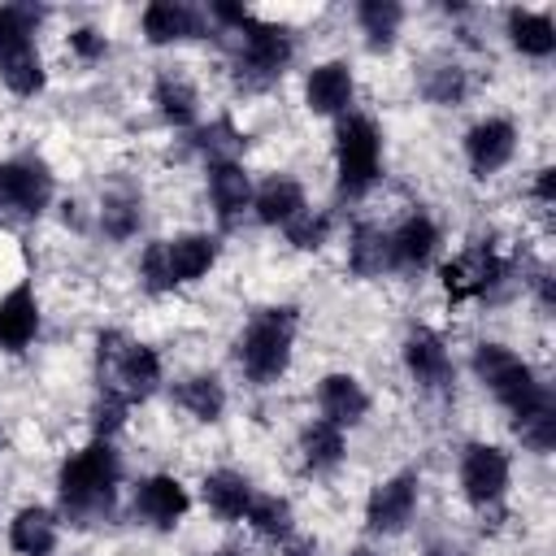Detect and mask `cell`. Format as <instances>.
I'll use <instances>...</instances> for the list:
<instances>
[{
    "instance_id": "obj_29",
    "label": "cell",
    "mask_w": 556,
    "mask_h": 556,
    "mask_svg": "<svg viewBox=\"0 0 556 556\" xmlns=\"http://www.w3.org/2000/svg\"><path fill=\"white\" fill-rule=\"evenodd\" d=\"M43 22V9L35 4H0V65L35 52V26Z\"/></svg>"
},
{
    "instance_id": "obj_4",
    "label": "cell",
    "mask_w": 556,
    "mask_h": 556,
    "mask_svg": "<svg viewBox=\"0 0 556 556\" xmlns=\"http://www.w3.org/2000/svg\"><path fill=\"white\" fill-rule=\"evenodd\" d=\"M96 356H100V374H104L100 387L122 391L130 404L148 400L161 387V356H156V348L135 343L122 330H100L96 334Z\"/></svg>"
},
{
    "instance_id": "obj_40",
    "label": "cell",
    "mask_w": 556,
    "mask_h": 556,
    "mask_svg": "<svg viewBox=\"0 0 556 556\" xmlns=\"http://www.w3.org/2000/svg\"><path fill=\"white\" fill-rule=\"evenodd\" d=\"M70 52H74L78 61H100V56L109 52V39H104L96 26H78V30H70Z\"/></svg>"
},
{
    "instance_id": "obj_14",
    "label": "cell",
    "mask_w": 556,
    "mask_h": 556,
    "mask_svg": "<svg viewBox=\"0 0 556 556\" xmlns=\"http://www.w3.org/2000/svg\"><path fill=\"white\" fill-rule=\"evenodd\" d=\"M352 96H356V78H352V65L348 61H321L304 78V104L317 117H343V113H352Z\"/></svg>"
},
{
    "instance_id": "obj_38",
    "label": "cell",
    "mask_w": 556,
    "mask_h": 556,
    "mask_svg": "<svg viewBox=\"0 0 556 556\" xmlns=\"http://www.w3.org/2000/svg\"><path fill=\"white\" fill-rule=\"evenodd\" d=\"M282 230H287V239H291L300 252H317V248L330 239V213H321V208H304V213H295Z\"/></svg>"
},
{
    "instance_id": "obj_17",
    "label": "cell",
    "mask_w": 556,
    "mask_h": 556,
    "mask_svg": "<svg viewBox=\"0 0 556 556\" xmlns=\"http://www.w3.org/2000/svg\"><path fill=\"white\" fill-rule=\"evenodd\" d=\"M39 334V300L30 282H17L0 295V348L4 352H26Z\"/></svg>"
},
{
    "instance_id": "obj_39",
    "label": "cell",
    "mask_w": 556,
    "mask_h": 556,
    "mask_svg": "<svg viewBox=\"0 0 556 556\" xmlns=\"http://www.w3.org/2000/svg\"><path fill=\"white\" fill-rule=\"evenodd\" d=\"M139 282L148 295H165L174 291V278H169V261H165V239H152L139 256Z\"/></svg>"
},
{
    "instance_id": "obj_18",
    "label": "cell",
    "mask_w": 556,
    "mask_h": 556,
    "mask_svg": "<svg viewBox=\"0 0 556 556\" xmlns=\"http://www.w3.org/2000/svg\"><path fill=\"white\" fill-rule=\"evenodd\" d=\"M139 26H143V39L152 48H165V43H182V39H200L204 35L200 13L187 9V4H178V0H152V4H143Z\"/></svg>"
},
{
    "instance_id": "obj_27",
    "label": "cell",
    "mask_w": 556,
    "mask_h": 556,
    "mask_svg": "<svg viewBox=\"0 0 556 556\" xmlns=\"http://www.w3.org/2000/svg\"><path fill=\"white\" fill-rule=\"evenodd\" d=\"M174 404L182 413H191L195 421H217L226 413V387L217 374H191V378L174 382Z\"/></svg>"
},
{
    "instance_id": "obj_6",
    "label": "cell",
    "mask_w": 556,
    "mask_h": 556,
    "mask_svg": "<svg viewBox=\"0 0 556 556\" xmlns=\"http://www.w3.org/2000/svg\"><path fill=\"white\" fill-rule=\"evenodd\" d=\"M473 378L508 408V413H517L526 400H534L539 395V378H534V369H530V361H521L513 348H504V343H478L473 348Z\"/></svg>"
},
{
    "instance_id": "obj_25",
    "label": "cell",
    "mask_w": 556,
    "mask_h": 556,
    "mask_svg": "<svg viewBox=\"0 0 556 556\" xmlns=\"http://www.w3.org/2000/svg\"><path fill=\"white\" fill-rule=\"evenodd\" d=\"M508 43H513L521 56L547 61V56L556 52V26H552V13L513 9V13H508Z\"/></svg>"
},
{
    "instance_id": "obj_8",
    "label": "cell",
    "mask_w": 556,
    "mask_h": 556,
    "mask_svg": "<svg viewBox=\"0 0 556 556\" xmlns=\"http://www.w3.org/2000/svg\"><path fill=\"white\" fill-rule=\"evenodd\" d=\"M508 478H513V460L504 447L495 443H469L460 452V495L473 504V508H500L504 491H508Z\"/></svg>"
},
{
    "instance_id": "obj_45",
    "label": "cell",
    "mask_w": 556,
    "mask_h": 556,
    "mask_svg": "<svg viewBox=\"0 0 556 556\" xmlns=\"http://www.w3.org/2000/svg\"><path fill=\"white\" fill-rule=\"evenodd\" d=\"M348 556H374V552H369V547H352Z\"/></svg>"
},
{
    "instance_id": "obj_2",
    "label": "cell",
    "mask_w": 556,
    "mask_h": 556,
    "mask_svg": "<svg viewBox=\"0 0 556 556\" xmlns=\"http://www.w3.org/2000/svg\"><path fill=\"white\" fill-rule=\"evenodd\" d=\"M295 308L278 304V308H261L243 334L235 339V361L248 374V382L269 387L291 369V348H295Z\"/></svg>"
},
{
    "instance_id": "obj_41",
    "label": "cell",
    "mask_w": 556,
    "mask_h": 556,
    "mask_svg": "<svg viewBox=\"0 0 556 556\" xmlns=\"http://www.w3.org/2000/svg\"><path fill=\"white\" fill-rule=\"evenodd\" d=\"M208 17L222 22V26H230V30H243L252 22V13L243 4H226V0H208Z\"/></svg>"
},
{
    "instance_id": "obj_42",
    "label": "cell",
    "mask_w": 556,
    "mask_h": 556,
    "mask_svg": "<svg viewBox=\"0 0 556 556\" xmlns=\"http://www.w3.org/2000/svg\"><path fill=\"white\" fill-rule=\"evenodd\" d=\"M534 200H539V204H556V169H552V165H543V169L534 174Z\"/></svg>"
},
{
    "instance_id": "obj_33",
    "label": "cell",
    "mask_w": 556,
    "mask_h": 556,
    "mask_svg": "<svg viewBox=\"0 0 556 556\" xmlns=\"http://www.w3.org/2000/svg\"><path fill=\"white\" fill-rule=\"evenodd\" d=\"M100 230L109 235V239H117V243H126V239H135L139 235V222H143V204H139V195H130V191H104L100 195Z\"/></svg>"
},
{
    "instance_id": "obj_36",
    "label": "cell",
    "mask_w": 556,
    "mask_h": 556,
    "mask_svg": "<svg viewBox=\"0 0 556 556\" xmlns=\"http://www.w3.org/2000/svg\"><path fill=\"white\" fill-rule=\"evenodd\" d=\"M0 78H4V87L13 91V96H39L43 91V83H48V70H43V61H39V52H26V56H17V61H9V65H0Z\"/></svg>"
},
{
    "instance_id": "obj_31",
    "label": "cell",
    "mask_w": 556,
    "mask_h": 556,
    "mask_svg": "<svg viewBox=\"0 0 556 556\" xmlns=\"http://www.w3.org/2000/svg\"><path fill=\"white\" fill-rule=\"evenodd\" d=\"M356 22L365 30V43L369 52H387L400 35V22H404V4L395 0H361L356 4Z\"/></svg>"
},
{
    "instance_id": "obj_28",
    "label": "cell",
    "mask_w": 556,
    "mask_h": 556,
    "mask_svg": "<svg viewBox=\"0 0 556 556\" xmlns=\"http://www.w3.org/2000/svg\"><path fill=\"white\" fill-rule=\"evenodd\" d=\"M300 456H304V469H313V473H330L343 456H348V439H343V430L339 426H330V421H308L304 430H300Z\"/></svg>"
},
{
    "instance_id": "obj_19",
    "label": "cell",
    "mask_w": 556,
    "mask_h": 556,
    "mask_svg": "<svg viewBox=\"0 0 556 556\" xmlns=\"http://www.w3.org/2000/svg\"><path fill=\"white\" fill-rule=\"evenodd\" d=\"M222 256V243L217 235H204V230H187V235H174L165 239V261H169V278L174 287L182 282H200Z\"/></svg>"
},
{
    "instance_id": "obj_26",
    "label": "cell",
    "mask_w": 556,
    "mask_h": 556,
    "mask_svg": "<svg viewBox=\"0 0 556 556\" xmlns=\"http://www.w3.org/2000/svg\"><path fill=\"white\" fill-rule=\"evenodd\" d=\"M152 104H156V113H161L169 126H191V122L200 117V96H195V87H191L182 74H174V70H161V74H156V83H152Z\"/></svg>"
},
{
    "instance_id": "obj_11",
    "label": "cell",
    "mask_w": 556,
    "mask_h": 556,
    "mask_svg": "<svg viewBox=\"0 0 556 556\" xmlns=\"http://www.w3.org/2000/svg\"><path fill=\"white\" fill-rule=\"evenodd\" d=\"M400 356H404L408 378H413L421 391H447V387H452V378H456L452 352H447V343H443L430 326H413V330L404 334Z\"/></svg>"
},
{
    "instance_id": "obj_30",
    "label": "cell",
    "mask_w": 556,
    "mask_h": 556,
    "mask_svg": "<svg viewBox=\"0 0 556 556\" xmlns=\"http://www.w3.org/2000/svg\"><path fill=\"white\" fill-rule=\"evenodd\" d=\"M348 269L356 278H378V274H391V252H387V230L382 226H369L361 222L348 239Z\"/></svg>"
},
{
    "instance_id": "obj_22",
    "label": "cell",
    "mask_w": 556,
    "mask_h": 556,
    "mask_svg": "<svg viewBox=\"0 0 556 556\" xmlns=\"http://www.w3.org/2000/svg\"><path fill=\"white\" fill-rule=\"evenodd\" d=\"M513 434H517L530 452H539V456H547V452L556 447V400H552L547 387H539V395L526 400V404L513 413Z\"/></svg>"
},
{
    "instance_id": "obj_23",
    "label": "cell",
    "mask_w": 556,
    "mask_h": 556,
    "mask_svg": "<svg viewBox=\"0 0 556 556\" xmlns=\"http://www.w3.org/2000/svg\"><path fill=\"white\" fill-rule=\"evenodd\" d=\"M200 495H204V504H208L213 517H222V521H243V513H248V504H252L256 491H252V482H248L239 469H213V473H204Z\"/></svg>"
},
{
    "instance_id": "obj_21",
    "label": "cell",
    "mask_w": 556,
    "mask_h": 556,
    "mask_svg": "<svg viewBox=\"0 0 556 556\" xmlns=\"http://www.w3.org/2000/svg\"><path fill=\"white\" fill-rule=\"evenodd\" d=\"M308 208V200H304V187L295 182V178H287V174H274V178H265L256 191H252V213H256V222L261 226H287L295 213H304Z\"/></svg>"
},
{
    "instance_id": "obj_5",
    "label": "cell",
    "mask_w": 556,
    "mask_h": 556,
    "mask_svg": "<svg viewBox=\"0 0 556 556\" xmlns=\"http://www.w3.org/2000/svg\"><path fill=\"white\" fill-rule=\"evenodd\" d=\"M295 56V39L287 26H274V22H261L252 17L243 30H239V52H235V70L248 87H269L287 74Z\"/></svg>"
},
{
    "instance_id": "obj_43",
    "label": "cell",
    "mask_w": 556,
    "mask_h": 556,
    "mask_svg": "<svg viewBox=\"0 0 556 556\" xmlns=\"http://www.w3.org/2000/svg\"><path fill=\"white\" fill-rule=\"evenodd\" d=\"M282 547H287V556H317V547H313V543H304V539H295V534H291Z\"/></svg>"
},
{
    "instance_id": "obj_46",
    "label": "cell",
    "mask_w": 556,
    "mask_h": 556,
    "mask_svg": "<svg viewBox=\"0 0 556 556\" xmlns=\"http://www.w3.org/2000/svg\"><path fill=\"white\" fill-rule=\"evenodd\" d=\"M222 556H235V552H222Z\"/></svg>"
},
{
    "instance_id": "obj_10",
    "label": "cell",
    "mask_w": 556,
    "mask_h": 556,
    "mask_svg": "<svg viewBox=\"0 0 556 556\" xmlns=\"http://www.w3.org/2000/svg\"><path fill=\"white\" fill-rule=\"evenodd\" d=\"M417 495H421V482H417L413 469L382 478L369 491V500H365V526H369V534H400V530H408V521L417 513Z\"/></svg>"
},
{
    "instance_id": "obj_7",
    "label": "cell",
    "mask_w": 556,
    "mask_h": 556,
    "mask_svg": "<svg viewBox=\"0 0 556 556\" xmlns=\"http://www.w3.org/2000/svg\"><path fill=\"white\" fill-rule=\"evenodd\" d=\"M439 274H443L447 300L460 304V300H482V295H491V291L508 278V265H504V256H500L491 243H473V248L456 252L452 261H443Z\"/></svg>"
},
{
    "instance_id": "obj_37",
    "label": "cell",
    "mask_w": 556,
    "mask_h": 556,
    "mask_svg": "<svg viewBox=\"0 0 556 556\" xmlns=\"http://www.w3.org/2000/svg\"><path fill=\"white\" fill-rule=\"evenodd\" d=\"M126 413H130V400L122 391H113V387H100V395L91 404V430H96V439H113L126 426Z\"/></svg>"
},
{
    "instance_id": "obj_32",
    "label": "cell",
    "mask_w": 556,
    "mask_h": 556,
    "mask_svg": "<svg viewBox=\"0 0 556 556\" xmlns=\"http://www.w3.org/2000/svg\"><path fill=\"white\" fill-rule=\"evenodd\" d=\"M243 521L261 534V539H274V543H287L291 534H295V513H291V500H282V495H252V504H248V513H243Z\"/></svg>"
},
{
    "instance_id": "obj_20",
    "label": "cell",
    "mask_w": 556,
    "mask_h": 556,
    "mask_svg": "<svg viewBox=\"0 0 556 556\" xmlns=\"http://www.w3.org/2000/svg\"><path fill=\"white\" fill-rule=\"evenodd\" d=\"M252 191L256 187L239 161H213L208 165V200H213L222 226H235L252 208Z\"/></svg>"
},
{
    "instance_id": "obj_1",
    "label": "cell",
    "mask_w": 556,
    "mask_h": 556,
    "mask_svg": "<svg viewBox=\"0 0 556 556\" xmlns=\"http://www.w3.org/2000/svg\"><path fill=\"white\" fill-rule=\"evenodd\" d=\"M117 486H122V460L113 439H91L87 447L70 452L56 469V504L61 517L70 521H96L109 517L117 504Z\"/></svg>"
},
{
    "instance_id": "obj_12",
    "label": "cell",
    "mask_w": 556,
    "mask_h": 556,
    "mask_svg": "<svg viewBox=\"0 0 556 556\" xmlns=\"http://www.w3.org/2000/svg\"><path fill=\"white\" fill-rule=\"evenodd\" d=\"M517 152V126L508 117H482L465 130V161L478 178L500 174Z\"/></svg>"
},
{
    "instance_id": "obj_13",
    "label": "cell",
    "mask_w": 556,
    "mask_h": 556,
    "mask_svg": "<svg viewBox=\"0 0 556 556\" xmlns=\"http://www.w3.org/2000/svg\"><path fill=\"white\" fill-rule=\"evenodd\" d=\"M191 508V491L174 473H148L135 486V517H143L152 530H174Z\"/></svg>"
},
{
    "instance_id": "obj_44",
    "label": "cell",
    "mask_w": 556,
    "mask_h": 556,
    "mask_svg": "<svg viewBox=\"0 0 556 556\" xmlns=\"http://www.w3.org/2000/svg\"><path fill=\"white\" fill-rule=\"evenodd\" d=\"M426 556H469L465 547H456V543H430L426 547Z\"/></svg>"
},
{
    "instance_id": "obj_35",
    "label": "cell",
    "mask_w": 556,
    "mask_h": 556,
    "mask_svg": "<svg viewBox=\"0 0 556 556\" xmlns=\"http://www.w3.org/2000/svg\"><path fill=\"white\" fill-rule=\"evenodd\" d=\"M191 143L208 156V165H213V161H239V152H243V135L235 130L230 117H213L208 126H200V130L191 135Z\"/></svg>"
},
{
    "instance_id": "obj_16",
    "label": "cell",
    "mask_w": 556,
    "mask_h": 556,
    "mask_svg": "<svg viewBox=\"0 0 556 556\" xmlns=\"http://www.w3.org/2000/svg\"><path fill=\"white\" fill-rule=\"evenodd\" d=\"M317 408H321V421H330L339 430H352L369 417V391L361 387L356 374L334 369L317 382Z\"/></svg>"
},
{
    "instance_id": "obj_15",
    "label": "cell",
    "mask_w": 556,
    "mask_h": 556,
    "mask_svg": "<svg viewBox=\"0 0 556 556\" xmlns=\"http://www.w3.org/2000/svg\"><path fill=\"white\" fill-rule=\"evenodd\" d=\"M387 252H391V269L400 274H417L434 261L439 252V226L430 213H408L395 230H387Z\"/></svg>"
},
{
    "instance_id": "obj_24",
    "label": "cell",
    "mask_w": 556,
    "mask_h": 556,
    "mask_svg": "<svg viewBox=\"0 0 556 556\" xmlns=\"http://www.w3.org/2000/svg\"><path fill=\"white\" fill-rule=\"evenodd\" d=\"M9 547L17 556H52V547H56V517L43 504L17 508V517L9 521Z\"/></svg>"
},
{
    "instance_id": "obj_9",
    "label": "cell",
    "mask_w": 556,
    "mask_h": 556,
    "mask_svg": "<svg viewBox=\"0 0 556 556\" xmlns=\"http://www.w3.org/2000/svg\"><path fill=\"white\" fill-rule=\"evenodd\" d=\"M52 204V174L35 156L0 161V208L17 217H39Z\"/></svg>"
},
{
    "instance_id": "obj_34",
    "label": "cell",
    "mask_w": 556,
    "mask_h": 556,
    "mask_svg": "<svg viewBox=\"0 0 556 556\" xmlns=\"http://www.w3.org/2000/svg\"><path fill=\"white\" fill-rule=\"evenodd\" d=\"M421 96H426L430 104H439V109H452V104H460V100L469 96V78H465L460 65L439 61V65H430V70L421 74Z\"/></svg>"
},
{
    "instance_id": "obj_3",
    "label": "cell",
    "mask_w": 556,
    "mask_h": 556,
    "mask_svg": "<svg viewBox=\"0 0 556 556\" xmlns=\"http://www.w3.org/2000/svg\"><path fill=\"white\" fill-rule=\"evenodd\" d=\"M334 174L339 195H365L382 178V130L365 113H343L334 122Z\"/></svg>"
}]
</instances>
